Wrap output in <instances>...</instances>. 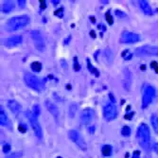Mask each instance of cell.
Returning a JSON list of instances; mask_svg holds the SVG:
<instances>
[{"instance_id":"cell-34","label":"cell","mask_w":158,"mask_h":158,"mask_svg":"<svg viewBox=\"0 0 158 158\" xmlns=\"http://www.w3.org/2000/svg\"><path fill=\"white\" fill-rule=\"evenodd\" d=\"M19 131H21L22 133H26V131H27V129H26V127L23 125V124H21L20 126H19Z\"/></svg>"},{"instance_id":"cell-30","label":"cell","mask_w":158,"mask_h":158,"mask_svg":"<svg viewBox=\"0 0 158 158\" xmlns=\"http://www.w3.org/2000/svg\"><path fill=\"white\" fill-rule=\"evenodd\" d=\"M18 5H19V7H20V8H25L26 7V1H25V0H18Z\"/></svg>"},{"instance_id":"cell-18","label":"cell","mask_w":158,"mask_h":158,"mask_svg":"<svg viewBox=\"0 0 158 158\" xmlns=\"http://www.w3.org/2000/svg\"><path fill=\"white\" fill-rule=\"evenodd\" d=\"M14 9V3L12 1H6L2 4L1 9L4 13H9Z\"/></svg>"},{"instance_id":"cell-14","label":"cell","mask_w":158,"mask_h":158,"mask_svg":"<svg viewBox=\"0 0 158 158\" xmlns=\"http://www.w3.org/2000/svg\"><path fill=\"white\" fill-rule=\"evenodd\" d=\"M45 105H46V107L47 109V111H49L52 115V116H53V117L55 119H58V117L60 116V112H59L58 107H57V105L55 103H53L52 101H50V100H49V99L46 100Z\"/></svg>"},{"instance_id":"cell-19","label":"cell","mask_w":158,"mask_h":158,"mask_svg":"<svg viewBox=\"0 0 158 158\" xmlns=\"http://www.w3.org/2000/svg\"><path fill=\"white\" fill-rule=\"evenodd\" d=\"M104 57L105 59H106V61L108 62V64H112L113 61H114V53L113 51L110 49H105L104 50Z\"/></svg>"},{"instance_id":"cell-33","label":"cell","mask_w":158,"mask_h":158,"mask_svg":"<svg viewBox=\"0 0 158 158\" xmlns=\"http://www.w3.org/2000/svg\"><path fill=\"white\" fill-rule=\"evenodd\" d=\"M151 67L155 68V71L158 73V65H157V63H156V62H152V63H151Z\"/></svg>"},{"instance_id":"cell-5","label":"cell","mask_w":158,"mask_h":158,"mask_svg":"<svg viewBox=\"0 0 158 158\" xmlns=\"http://www.w3.org/2000/svg\"><path fill=\"white\" fill-rule=\"evenodd\" d=\"M155 95H156V90L154 86L147 85L144 89V93H143V97H142L141 106L143 109L147 108L151 103V101L155 98Z\"/></svg>"},{"instance_id":"cell-17","label":"cell","mask_w":158,"mask_h":158,"mask_svg":"<svg viewBox=\"0 0 158 158\" xmlns=\"http://www.w3.org/2000/svg\"><path fill=\"white\" fill-rule=\"evenodd\" d=\"M139 7L141 9V11L144 12L146 15H151L152 14V9L150 6V4L146 0H141L139 1Z\"/></svg>"},{"instance_id":"cell-11","label":"cell","mask_w":158,"mask_h":158,"mask_svg":"<svg viewBox=\"0 0 158 158\" xmlns=\"http://www.w3.org/2000/svg\"><path fill=\"white\" fill-rule=\"evenodd\" d=\"M94 117H95V111H94V110L92 108H85V109L83 110V111H81L80 119L83 124L87 125V124H90L91 122H92Z\"/></svg>"},{"instance_id":"cell-37","label":"cell","mask_w":158,"mask_h":158,"mask_svg":"<svg viewBox=\"0 0 158 158\" xmlns=\"http://www.w3.org/2000/svg\"><path fill=\"white\" fill-rule=\"evenodd\" d=\"M133 115V113H132L131 115H126V117H125V118L126 119H131L132 118V116Z\"/></svg>"},{"instance_id":"cell-29","label":"cell","mask_w":158,"mask_h":158,"mask_svg":"<svg viewBox=\"0 0 158 158\" xmlns=\"http://www.w3.org/2000/svg\"><path fill=\"white\" fill-rule=\"evenodd\" d=\"M9 151H11V145H9V144H5L3 146V152H4V154H9Z\"/></svg>"},{"instance_id":"cell-2","label":"cell","mask_w":158,"mask_h":158,"mask_svg":"<svg viewBox=\"0 0 158 158\" xmlns=\"http://www.w3.org/2000/svg\"><path fill=\"white\" fill-rule=\"evenodd\" d=\"M30 22V18L28 15H17L9 18L5 24V30L9 32H13L27 27Z\"/></svg>"},{"instance_id":"cell-26","label":"cell","mask_w":158,"mask_h":158,"mask_svg":"<svg viewBox=\"0 0 158 158\" xmlns=\"http://www.w3.org/2000/svg\"><path fill=\"white\" fill-rule=\"evenodd\" d=\"M32 114L34 115L35 117H39L40 116V114H41V107H40V105L39 104H35V105H33V109H32Z\"/></svg>"},{"instance_id":"cell-31","label":"cell","mask_w":158,"mask_h":158,"mask_svg":"<svg viewBox=\"0 0 158 158\" xmlns=\"http://www.w3.org/2000/svg\"><path fill=\"white\" fill-rule=\"evenodd\" d=\"M80 65H79V63L77 62V58H75V64H74V70H76V71H79L80 70Z\"/></svg>"},{"instance_id":"cell-21","label":"cell","mask_w":158,"mask_h":158,"mask_svg":"<svg viewBox=\"0 0 158 158\" xmlns=\"http://www.w3.org/2000/svg\"><path fill=\"white\" fill-rule=\"evenodd\" d=\"M151 126L154 128V130L155 131L156 133H158V116L157 115H151Z\"/></svg>"},{"instance_id":"cell-35","label":"cell","mask_w":158,"mask_h":158,"mask_svg":"<svg viewBox=\"0 0 158 158\" xmlns=\"http://www.w3.org/2000/svg\"><path fill=\"white\" fill-rule=\"evenodd\" d=\"M40 3H41V9H46V1H43V0H41Z\"/></svg>"},{"instance_id":"cell-4","label":"cell","mask_w":158,"mask_h":158,"mask_svg":"<svg viewBox=\"0 0 158 158\" xmlns=\"http://www.w3.org/2000/svg\"><path fill=\"white\" fill-rule=\"evenodd\" d=\"M30 37L32 39L33 45H34L35 49L40 52L45 51L46 42H45V39H44V37H43L41 31L38 30H32L30 31Z\"/></svg>"},{"instance_id":"cell-32","label":"cell","mask_w":158,"mask_h":158,"mask_svg":"<svg viewBox=\"0 0 158 158\" xmlns=\"http://www.w3.org/2000/svg\"><path fill=\"white\" fill-rule=\"evenodd\" d=\"M59 12H55V14L56 15H58L59 17H63V9H58Z\"/></svg>"},{"instance_id":"cell-23","label":"cell","mask_w":158,"mask_h":158,"mask_svg":"<svg viewBox=\"0 0 158 158\" xmlns=\"http://www.w3.org/2000/svg\"><path fill=\"white\" fill-rule=\"evenodd\" d=\"M30 67L33 71H35V72H40L42 69V64L40 62H33L30 65Z\"/></svg>"},{"instance_id":"cell-3","label":"cell","mask_w":158,"mask_h":158,"mask_svg":"<svg viewBox=\"0 0 158 158\" xmlns=\"http://www.w3.org/2000/svg\"><path fill=\"white\" fill-rule=\"evenodd\" d=\"M26 115L28 118V121L30 123V126L32 128L33 132H34V135L36 136V137L38 138L39 140L43 139V130H42V127H41V124L38 120V117H35L34 115L32 114L31 111H27Z\"/></svg>"},{"instance_id":"cell-20","label":"cell","mask_w":158,"mask_h":158,"mask_svg":"<svg viewBox=\"0 0 158 158\" xmlns=\"http://www.w3.org/2000/svg\"><path fill=\"white\" fill-rule=\"evenodd\" d=\"M78 111V104L77 103H71L70 106H69V109H68V116L69 117H74L76 113Z\"/></svg>"},{"instance_id":"cell-22","label":"cell","mask_w":158,"mask_h":158,"mask_svg":"<svg viewBox=\"0 0 158 158\" xmlns=\"http://www.w3.org/2000/svg\"><path fill=\"white\" fill-rule=\"evenodd\" d=\"M101 152L104 156H110L112 154V147L110 145H104L101 149Z\"/></svg>"},{"instance_id":"cell-1","label":"cell","mask_w":158,"mask_h":158,"mask_svg":"<svg viewBox=\"0 0 158 158\" xmlns=\"http://www.w3.org/2000/svg\"><path fill=\"white\" fill-rule=\"evenodd\" d=\"M136 139L138 144L146 152L151 151V131L149 126L145 123H141L136 131Z\"/></svg>"},{"instance_id":"cell-24","label":"cell","mask_w":158,"mask_h":158,"mask_svg":"<svg viewBox=\"0 0 158 158\" xmlns=\"http://www.w3.org/2000/svg\"><path fill=\"white\" fill-rule=\"evenodd\" d=\"M131 133H132V130H131V128L129 127V126H123L122 129H121V135L123 136H131Z\"/></svg>"},{"instance_id":"cell-9","label":"cell","mask_w":158,"mask_h":158,"mask_svg":"<svg viewBox=\"0 0 158 158\" xmlns=\"http://www.w3.org/2000/svg\"><path fill=\"white\" fill-rule=\"evenodd\" d=\"M117 116V109L115 103H107L103 107V117L106 121H112Z\"/></svg>"},{"instance_id":"cell-28","label":"cell","mask_w":158,"mask_h":158,"mask_svg":"<svg viewBox=\"0 0 158 158\" xmlns=\"http://www.w3.org/2000/svg\"><path fill=\"white\" fill-rule=\"evenodd\" d=\"M115 13H116V15L119 18H125L127 16V14L125 12H123L122 11H119V9H117V11L115 12Z\"/></svg>"},{"instance_id":"cell-12","label":"cell","mask_w":158,"mask_h":158,"mask_svg":"<svg viewBox=\"0 0 158 158\" xmlns=\"http://www.w3.org/2000/svg\"><path fill=\"white\" fill-rule=\"evenodd\" d=\"M22 43V36L21 35H13L7 38L6 40L4 41V45L7 47H15L17 46H19Z\"/></svg>"},{"instance_id":"cell-13","label":"cell","mask_w":158,"mask_h":158,"mask_svg":"<svg viewBox=\"0 0 158 158\" xmlns=\"http://www.w3.org/2000/svg\"><path fill=\"white\" fill-rule=\"evenodd\" d=\"M0 123H1V125L3 127H6L9 130H12V122L9 120L7 113L4 111L3 106L0 107Z\"/></svg>"},{"instance_id":"cell-27","label":"cell","mask_w":158,"mask_h":158,"mask_svg":"<svg viewBox=\"0 0 158 158\" xmlns=\"http://www.w3.org/2000/svg\"><path fill=\"white\" fill-rule=\"evenodd\" d=\"M105 16H106V20H107L109 25H112V24L114 23V20H113V17L111 15V13H110V12H107L106 13H105Z\"/></svg>"},{"instance_id":"cell-8","label":"cell","mask_w":158,"mask_h":158,"mask_svg":"<svg viewBox=\"0 0 158 158\" xmlns=\"http://www.w3.org/2000/svg\"><path fill=\"white\" fill-rule=\"evenodd\" d=\"M135 54L137 57L143 56H158V47L154 46H143L137 47L135 51Z\"/></svg>"},{"instance_id":"cell-16","label":"cell","mask_w":158,"mask_h":158,"mask_svg":"<svg viewBox=\"0 0 158 158\" xmlns=\"http://www.w3.org/2000/svg\"><path fill=\"white\" fill-rule=\"evenodd\" d=\"M132 80H133V76L132 73L130 72V70L125 68L124 69V79L122 80L123 86L126 90H130V87L132 85Z\"/></svg>"},{"instance_id":"cell-38","label":"cell","mask_w":158,"mask_h":158,"mask_svg":"<svg viewBox=\"0 0 158 158\" xmlns=\"http://www.w3.org/2000/svg\"><path fill=\"white\" fill-rule=\"evenodd\" d=\"M90 35L92 36V38H96V34H95V31H94V30H91Z\"/></svg>"},{"instance_id":"cell-36","label":"cell","mask_w":158,"mask_h":158,"mask_svg":"<svg viewBox=\"0 0 158 158\" xmlns=\"http://www.w3.org/2000/svg\"><path fill=\"white\" fill-rule=\"evenodd\" d=\"M154 151L156 152V154H158V143H155V144H154Z\"/></svg>"},{"instance_id":"cell-39","label":"cell","mask_w":158,"mask_h":158,"mask_svg":"<svg viewBox=\"0 0 158 158\" xmlns=\"http://www.w3.org/2000/svg\"><path fill=\"white\" fill-rule=\"evenodd\" d=\"M52 2L54 3V5H56V4H58V3H59V1H52Z\"/></svg>"},{"instance_id":"cell-10","label":"cell","mask_w":158,"mask_h":158,"mask_svg":"<svg viewBox=\"0 0 158 158\" xmlns=\"http://www.w3.org/2000/svg\"><path fill=\"white\" fill-rule=\"evenodd\" d=\"M140 41V36L135 32L131 31H123L119 38V42L122 44H136Z\"/></svg>"},{"instance_id":"cell-25","label":"cell","mask_w":158,"mask_h":158,"mask_svg":"<svg viewBox=\"0 0 158 158\" xmlns=\"http://www.w3.org/2000/svg\"><path fill=\"white\" fill-rule=\"evenodd\" d=\"M23 155V152L22 151H14L12 152V154H7L5 156V158H21Z\"/></svg>"},{"instance_id":"cell-15","label":"cell","mask_w":158,"mask_h":158,"mask_svg":"<svg viewBox=\"0 0 158 158\" xmlns=\"http://www.w3.org/2000/svg\"><path fill=\"white\" fill-rule=\"evenodd\" d=\"M7 106L8 108L11 110V112L14 115H18L19 113L21 112V109H22V106L21 104L19 103L18 101L14 99H9L8 100V103H7Z\"/></svg>"},{"instance_id":"cell-6","label":"cell","mask_w":158,"mask_h":158,"mask_svg":"<svg viewBox=\"0 0 158 158\" xmlns=\"http://www.w3.org/2000/svg\"><path fill=\"white\" fill-rule=\"evenodd\" d=\"M24 81L25 83L34 91H40L42 88V83L39 78H37L31 73H25L24 74Z\"/></svg>"},{"instance_id":"cell-7","label":"cell","mask_w":158,"mask_h":158,"mask_svg":"<svg viewBox=\"0 0 158 158\" xmlns=\"http://www.w3.org/2000/svg\"><path fill=\"white\" fill-rule=\"evenodd\" d=\"M68 137H69V139L73 143H75V144L77 145L80 150H83V151L87 150V144H86V142L84 141L83 137L80 136V133L78 131L70 130L68 132Z\"/></svg>"},{"instance_id":"cell-40","label":"cell","mask_w":158,"mask_h":158,"mask_svg":"<svg viewBox=\"0 0 158 158\" xmlns=\"http://www.w3.org/2000/svg\"><path fill=\"white\" fill-rule=\"evenodd\" d=\"M57 158H63V157H61V156H58V157H57Z\"/></svg>"}]
</instances>
